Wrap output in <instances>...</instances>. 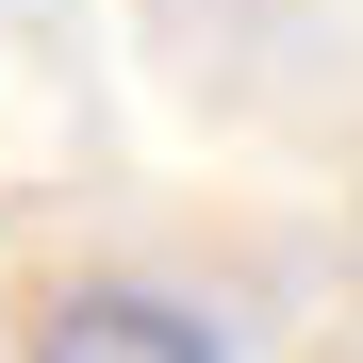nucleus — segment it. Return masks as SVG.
<instances>
[{"label":"nucleus","mask_w":363,"mask_h":363,"mask_svg":"<svg viewBox=\"0 0 363 363\" xmlns=\"http://www.w3.org/2000/svg\"><path fill=\"white\" fill-rule=\"evenodd\" d=\"M17 363H231V330L199 314V297H149V281H83L50 297Z\"/></svg>","instance_id":"f257e3e1"}]
</instances>
